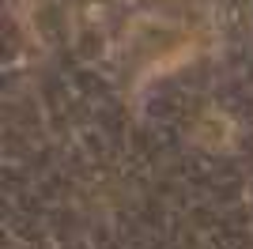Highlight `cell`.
Wrapping results in <instances>:
<instances>
[{
    "label": "cell",
    "mask_w": 253,
    "mask_h": 249,
    "mask_svg": "<svg viewBox=\"0 0 253 249\" xmlns=\"http://www.w3.org/2000/svg\"><path fill=\"white\" fill-rule=\"evenodd\" d=\"M193 136H197V144L204 147H227L231 144V136H234V124L227 114H219V110H204L201 117H197V124H193Z\"/></svg>",
    "instance_id": "obj_1"
}]
</instances>
